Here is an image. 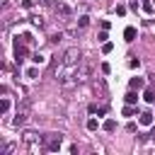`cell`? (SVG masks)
Here are the masks:
<instances>
[{"instance_id": "cell-1", "label": "cell", "mask_w": 155, "mask_h": 155, "mask_svg": "<svg viewBox=\"0 0 155 155\" xmlns=\"http://www.w3.org/2000/svg\"><path fill=\"white\" fill-rule=\"evenodd\" d=\"M61 143H63V133H46L41 140V148L46 153H56V150H61Z\"/></svg>"}, {"instance_id": "cell-2", "label": "cell", "mask_w": 155, "mask_h": 155, "mask_svg": "<svg viewBox=\"0 0 155 155\" xmlns=\"http://www.w3.org/2000/svg\"><path fill=\"white\" fill-rule=\"evenodd\" d=\"M61 56H63V65H68V68H75V65L80 63V51H78L75 46H73V48H65Z\"/></svg>"}, {"instance_id": "cell-3", "label": "cell", "mask_w": 155, "mask_h": 155, "mask_svg": "<svg viewBox=\"0 0 155 155\" xmlns=\"http://www.w3.org/2000/svg\"><path fill=\"white\" fill-rule=\"evenodd\" d=\"M27 116H29V104L17 107V114H15V119H12V126H22V124L27 121Z\"/></svg>"}, {"instance_id": "cell-4", "label": "cell", "mask_w": 155, "mask_h": 155, "mask_svg": "<svg viewBox=\"0 0 155 155\" xmlns=\"http://www.w3.org/2000/svg\"><path fill=\"white\" fill-rule=\"evenodd\" d=\"M22 140H24L27 145H36V143H39V136H36L34 131H24V136H22Z\"/></svg>"}, {"instance_id": "cell-5", "label": "cell", "mask_w": 155, "mask_h": 155, "mask_svg": "<svg viewBox=\"0 0 155 155\" xmlns=\"http://www.w3.org/2000/svg\"><path fill=\"white\" fill-rule=\"evenodd\" d=\"M24 56H27V46H22V44H15V61L19 63Z\"/></svg>"}, {"instance_id": "cell-6", "label": "cell", "mask_w": 155, "mask_h": 155, "mask_svg": "<svg viewBox=\"0 0 155 155\" xmlns=\"http://www.w3.org/2000/svg\"><path fill=\"white\" fill-rule=\"evenodd\" d=\"M61 63H63V56H51V63H48V73H56Z\"/></svg>"}, {"instance_id": "cell-7", "label": "cell", "mask_w": 155, "mask_h": 155, "mask_svg": "<svg viewBox=\"0 0 155 155\" xmlns=\"http://www.w3.org/2000/svg\"><path fill=\"white\" fill-rule=\"evenodd\" d=\"M140 126H153V114L150 111H143L140 114Z\"/></svg>"}, {"instance_id": "cell-8", "label": "cell", "mask_w": 155, "mask_h": 155, "mask_svg": "<svg viewBox=\"0 0 155 155\" xmlns=\"http://www.w3.org/2000/svg\"><path fill=\"white\" fill-rule=\"evenodd\" d=\"M124 99H126V104H136V99H138V94H136V90L131 87V90L126 92V97H124Z\"/></svg>"}, {"instance_id": "cell-9", "label": "cell", "mask_w": 155, "mask_h": 155, "mask_svg": "<svg viewBox=\"0 0 155 155\" xmlns=\"http://www.w3.org/2000/svg\"><path fill=\"white\" fill-rule=\"evenodd\" d=\"M90 114H97V116H104V114H107V107H97V104H90Z\"/></svg>"}, {"instance_id": "cell-10", "label": "cell", "mask_w": 155, "mask_h": 155, "mask_svg": "<svg viewBox=\"0 0 155 155\" xmlns=\"http://www.w3.org/2000/svg\"><path fill=\"white\" fill-rule=\"evenodd\" d=\"M124 39H126V41H133V39H136V29H133V27H126V29H124Z\"/></svg>"}, {"instance_id": "cell-11", "label": "cell", "mask_w": 155, "mask_h": 155, "mask_svg": "<svg viewBox=\"0 0 155 155\" xmlns=\"http://www.w3.org/2000/svg\"><path fill=\"white\" fill-rule=\"evenodd\" d=\"M56 12H61L63 17H70V7H68V5H61V2H58V5H56Z\"/></svg>"}, {"instance_id": "cell-12", "label": "cell", "mask_w": 155, "mask_h": 155, "mask_svg": "<svg viewBox=\"0 0 155 155\" xmlns=\"http://www.w3.org/2000/svg\"><path fill=\"white\" fill-rule=\"evenodd\" d=\"M128 85H131L133 90H140V87H143L145 82H143V78H131V82H128Z\"/></svg>"}, {"instance_id": "cell-13", "label": "cell", "mask_w": 155, "mask_h": 155, "mask_svg": "<svg viewBox=\"0 0 155 155\" xmlns=\"http://www.w3.org/2000/svg\"><path fill=\"white\" fill-rule=\"evenodd\" d=\"M94 87H97L102 94H107V85H104V80H102V78H97V80H94Z\"/></svg>"}, {"instance_id": "cell-14", "label": "cell", "mask_w": 155, "mask_h": 155, "mask_svg": "<svg viewBox=\"0 0 155 155\" xmlns=\"http://www.w3.org/2000/svg\"><path fill=\"white\" fill-rule=\"evenodd\" d=\"M10 111V97H2V104H0V114H7Z\"/></svg>"}, {"instance_id": "cell-15", "label": "cell", "mask_w": 155, "mask_h": 155, "mask_svg": "<svg viewBox=\"0 0 155 155\" xmlns=\"http://www.w3.org/2000/svg\"><path fill=\"white\" fill-rule=\"evenodd\" d=\"M87 24H90V17H87V15H82V17H78V27H80V29H85Z\"/></svg>"}, {"instance_id": "cell-16", "label": "cell", "mask_w": 155, "mask_h": 155, "mask_svg": "<svg viewBox=\"0 0 155 155\" xmlns=\"http://www.w3.org/2000/svg\"><path fill=\"white\" fill-rule=\"evenodd\" d=\"M114 128H116V121L114 119H107L104 121V131H114Z\"/></svg>"}, {"instance_id": "cell-17", "label": "cell", "mask_w": 155, "mask_h": 155, "mask_svg": "<svg viewBox=\"0 0 155 155\" xmlns=\"http://www.w3.org/2000/svg\"><path fill=\"white\" fill-rule=\"evenodd\" d=\"M145 102H155V90H145Z\"/></svg>"}, {"instance_id": "cell-18", "label": "cell", "mask_w": 155, "mask_h": 155, "mask_svg": "<svg viewBox=\"0 0 155 155\" xmlns=\"http://www.w3.org/2000/svg\"><path fill=\"white\" fill-rule=\"evenodd\" d=\"M143 10H145L148 15H153V10H155V7H153V2H150V0H145V2H143Z\"/></svg>"}, {"instance_id": "cell-19", "label": "cell", "mask_w": 155, "mask_h": 155, "mask_svg": "<svg viewBox=\"0 0 155 155\" xmlns=\"http://www.w3.org/2000/svg\"><path fill=\"white\" fill-rule=\"evenodd\" d=\"M133 114H136V109H133L131 104H126V107H124V116H133Z\"/></svg>"}, {"instance_id": "cell-20", "label": "cell", "mask_w": 155, "mask_h": 155, "mask_svg": "<svg viewBox=\"0 0 155 155\" xmlns=\"http://www.w3.org/2000/svg\"><path fill=\"white\" fill-rule=\"evenodd\" d=\"M27 78H31V80L39 78V70H36V68H29V70H27Z\"/></svg>"}, {"instance_id": "cell-21", "label": "cell", "mask_w": 155, "mask_h": 155, "mask_svg": "<svg viewBox=\"0 0 155 155\" xmlns=\"http://www.w3.org/2000/svg\"><path fill=\"white\" fill-rule=\"evenodd\" d=\"M97 126H99L97 119H90V121H87V128H90V131H97Z\"/></svg>"}, {"instance_id": "cell-22", "label": "cell", "mask_w": 155, "mask_h": 155, "mask_svg": "<svg viewBox=\"0 0 155 155\" xmlns=\"http://www.w3.org/2000/svg\"><path fill=\"white\" fill-rule=\"evenodd\" d=\"M31 61H34V63H44V61H46V58H44V56H41V53H34V56H31Z\"/></svg>"}, {"instance_id": "cell-23", "label": "cell", "mask_w": 155, "mask_h": 155, "mask_svg": "<svg viewBox=\"0 0 155 155\" xmlns=\"http://www.w3.org/2000/svg\"><path fill=\"white\" fill-rule=\"evenodd\" d=\"M22 7H24V10H31L34 2H31V0H22Z\"/></svg>"}, {"instance_id": "cell-24", "label": "cell", "mask_w": 155, "mask_h": 155, "mask_svg": "<svg viewBox=\"0 0 155 155\" xmlns=\"http://www.w3.org/2000/svg\"><path fill=\"white\" fill-rule=\"evenodd\" d=\"M111 48H114V46H111L109 41H104V46H102V51H104V53H111Z\"/></svg>"}, {"instance_id": "cell-25", "label": "cell", "mask_w": 155, "mask_h": 155, "mask_svg": "<svg viewBox=\"0 0 155 155\" xmlns=\"http://www.w3.org/2000/svg\"><path fill=\"white\" fill-rule=\"evenodd\" d=\"M31 22H34L36 27H44V19H41V17H31Z\"/></svg>"}, {"instance_id": "cell-26", "label": "cell", "mask_w": 155, "mask_h": 155, "mask_svg": "<svg viewBox=\"0 0 155 155\" xmlns=\"http://www.w3.org/2000/svg\"><path fill=\"white\" fill-rule=\"evenodd\" d=\"M128 65H131V68H138V65H140V61H138V58H131V61H128Z\"/></svg>"}, {"instance_id": "cell-27", "label": "cell", "mask_w": 155, "mask_h": 155, "mask_svg": "<svg viewBox=\"0 0 155 155\" xmlns=\"http://www.w3.org/2000/svg\"><path fill=\"white\" fill-rule=\"evenodd\" d=\"M128 7H131V10H133V12H136V10H138V7H140V5H138V2H136V0H131V2H128Z\"/></svg>"}, {"instance_id": "cell-28", "label": "cell", "mask_w": 155, "mask_h": 155, "mask_svg": "<svg viewBox=\"0 0 155 155\" xmlns=\"http://www.w3.org/2000/svg\"><path fill=\"white\" fill-rule=\"evenodd\" d=\"M116 15H119V17H121V15H126V7H124V5H119V7H116Z\"/></svg>"}]
</instances>
